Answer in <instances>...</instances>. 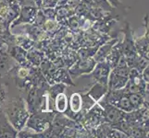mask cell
Here are the masks:
<instances>
[{
    "mask_svg": "<svg viewBox=\"0 0 149 138\" xmlns=\"http://www.w3.org/2000/svg\"><path fill=\"white\" fill-rule=\"evenodd\" d=\"M56 5H58L56 0H42V2H41V8H56Z\"/></svg>",
    "mask_w": 149,
    "mask_h": 138,
    "instance_id": "39",
    "label": "cell"
},
{
    "mask_svg": "<svg viewBox=\"0 0 149 138\" xmlns=\"http://www.w3.org/2000/svg\"><path fill=\"white\" fill-rule=\"evenodd\" d=\"M38 9L39 8H37L36 7H29V6L20 7L19 14L18 18L10 24L9 28L13 29L18 26H20V25L33 23L34 17L36 16Z\"/></svg>",
    "mask_w": 149,
    "mask_h": 138,
    "instance_id": "7",
    "label": "cell"
},
{
    "mask_svg": "<svg viewBox=\"0 0 149 138\" xmlns=\"http://www.w3.org/2000/svg\"><path fill=\"white\" fill-rule=\"evenodd\" d=\"M24 32H25V34L27 35V36L32 39L33 41H34L35 43H36V40L38 38V36L41 34V32H43V28H40L36 25H34L33 23H30V24H24Z\"/></svg>",
    "mask_w": 149,
    "mask_h": 138,
    "instance_id": "25",
    "label": "cell"
},
{
    "mask_svg": "<svg viewBox=\"0 0 149 138\" xmlns=\"http://www.w3.org/2000/svg\"><path fill=\"white\" fill-rule=\"evenodd\" d=\"M96 65V62L93 57L78 59L74 64L68 68V72L71 78H77L80 76H85L92 72V70Z\"/></svg>",
    "mask_w": 149,
    "mask_h": 138,
    "instance_id": "5",
    "label": "cell"
},
{
    "mask_svg": "<svg viewBox=\"0 0 149 138\" xmlns=\"http://www.w3.org/2000/svg\"><path fill=\"white\" fill-rule=\"evenodd\" d=\"M56 20L61 26H67V19L74 15V9L67 5H58L56 8Z\"/></svg>",
    "mask_w": 149,
    "mask_h": 138,
    "instance_id": "15",
    "label": "cell"
},
{
    "mask_svg": "<svg viewBox=\"0 0 149 138\" xmlns=\"http://www.w3.org/2000/svg\"><path fill=\"white\" fill-rule=\"evenodd\" d=\"M47 19H56V8H40Z\"/></svg>",
    "mask_w": 149,
    "mask_h": 138,
    "instance_id": "38",
    "label": "cell"
},
{
    "mask_svg": "<svg viewBox=\"0 0 149 138\" xmlns=\"http://www.w3.org/2000/svg\"><path fill=\"white\" fill-rule=\"evenodd\" d=\"M117 42H118V39L113 38V39H109V41H107L105 43L101 44L99 47L97 48L95 55L93 56V58L95 62L98 63V62H103V61H105L107 55L109 54L110 50L113 47V45H114Z\"/></svg>",
    "mask_w": 149,
    "mask_h": 138,
    "instance_id": "13",
    "label": "cell"
},
{
    "mask_svg": "<svg viewBox=\"0 0 149 138\" xmlns=\"http://www.w3.org/2000/svg\"><path fill=\"white\" fill-rule=\"evenodd\" d=\"M67 2H68V0H56L58 5H66ZM58 5H56V6H58Z\"/></svg>",
    "mask_w": 149,
    "mask_h": 138,
    "instance_id": "44",
    "label": "cell"
},
{
    "mask_svg": "<svg viewBox=\"0 0 149 138\" xmlns=\"http://www.w3.org/2000/svg\"><path fill=\"white\" fill-rule=\"evenodd\" d=\"M88 10H89V6L86 5L84 3H80L78 6H77L74 8V14L76 16H78L80 18H83V17H86L87 13H88Z\"/></svg>",
    "mask_w": 149,
    "mask_h": 138,
    "instance_id": "34",
    "label": "cell"
},
{
    "mask_svg": "<svg viewBox=\"0 0 149 138\" xmlns=\"http://www.w3.org/2000/svg\"><path fill=\"white\" fill-rule=\"evenodd\" d=\"M148 132L149 131L142 128L140 126H132L127 135L128 137L132 138H146L148 137Z\"/></svg>",
    "mask_w": 149,
    "mask_h": 138,
    "instance_id": "31",
    "label": "cell"
},
{
    "mask_svg": "<svg viewBox=\"0 0 149 138\" xmlns=\"http://www.w3.org/2000/svg\"><path fill=\"white\" fill-rule=\"evenodd\" d=\"M3 111L10 124L17 131H20L25 127L26 122L30 116L26 103L22 96H18L7 100Z\"/></svg>",
    "mask_w": 149,
    "mask_h": 138,
    "instance_id": "1",
    "label": "cell"
},
{
    "mask_svg": "<svg viewBox=\"0 0 149 138\" xmlns=\"http://www.w3.org/2000/svg\"><path fill=\"white\" fill-rule=\"evenodd\" d=\"M18 4L20 7H24V6H29V7H36L35 5L34 0H16ZM37 8V7H36Z\"/></svg>",
    "mask_w": 149,
    "mask_h": 138,
    "instance_id": "40",
    "label": "cell"
},
{
    "mask_svg": "<svg viewBox=\"0 0 149 138\" xmlns=\"http://www.w3.org/2000/svg\"><path fill=\"white\" fill-rule=\"evenodd\" d=\"M19 10H20V6L18 4L17 1H14L12 3L8 4V11H7V15H6V19L7 23L10 26L15 19H16L19 14Z\"/></svg>",
    "mask_w": 149,
    "mask_h": 138,
    "instance_id": "22",
    "label": "cell"
},
{
    "mask_svg": "<svg viewBox=\"0 0 149 138\" xmlns=\"http://www.w3.org/2000/svg\"><path fill=\"white\" fill-rule=\"evenodd\" d=\"M148 65H149V59H146L145 57H143V56L139 55V58H138V60H137V63L135 65L134 68L137 69L141 73L142 71Z\"/></svg>",
    "mask_w": 149,
    "mask_h": 138,
    "instance_id": "36",
    "label": "cell"
},
{
    "mask_svg": "<svg viewBox=\"0 0 149 138\" xmlns=\"http://www.w3.org/2000/svg\"><path fill=\"white\" fill-rule=\"evenodd\" d=\"M67 27H68L69 30L71 32L77 33L80 32V18L76 15H72V16L69 17L67 19Z\"/></svg>",
    "mask_w": 149,
    "mask_h": 138,
    "instance_id": "32",
    "label": "cell"
},
{
    "mask_svg": "<svg viewBox=\"0 0 149 138\" xmlns=\"http://www.w3.org/2000/svg\"><path fill=\"white\" fill-rule=\"evenodd\" d=\"M66 89H67V85L63 83H55V84L50 85L48 91H47L49 100H51V102H52L56 96L60 93L65 92Z\"/></svg>",
    "mask_w": 149,
    "mask_h": 138,
    "instance_id": "26",
    "label": "cell"
},
{
    "mask_svg": "<svg viewBox=\"0 0 149 138\" xmlns=\"http://www.w3.org/2000/svg\"><path fill=\"white\" fill-rule=\"evenodd\" d=\"M45 57V55L43 52H41L36 47H32L27 51V60L32 63L35 66H39L43 59Z\"/></svg>",
    "mask_w": 149,
    "mask_h": 138,
    "instance_id": "21",
    "label": "cell"
},
{
    "mask_svg": "<svg viewBox=\"0 0 149 138\" xmlns=\"http://www.w3.org/2000/svg\"><path fill=\"white\" fill-rule=\"evenodd\" d=\"M81 110L80 112L83 115H84L86 113V111L90 110L96 103V101L92 99L86 92L85 93H81Z\"/></svg>",
    "mask_w": 149,
    "mask_h": 138,
    "instance_id": "29",
    "label": "cell"
},
{
    "mask_svg": "<svg viewBox=\"0 0 149 138\" xmlns=\"http://www.w3.org/2000/svg\"><path fill=\"white\" fill-rule=\"evenodd\" d=\"M122 52H121V47H120V41L118 40V42L113 45L109 54L107 55V57L105 59L106 64L109 66L111 70L114 67H116L118 61H119V58Z\"/></svg>",
    "mask_w": 149,
    "mask_h": 138,
    "instance_id": "17",
    "label": "cell"
},
{
    "mask_svg": "<svg viewBox=\"0 0 149 138\" xmlns=\"http://www.w3.org/2000/svg\"><path fill=\"white\" fill-rule=\"evenodd\" d=\"M148 27L146 28V32L142 37L134 39V45L136 53L140 56H143L146 59H149V39H148Z\"/></svg>",
    "mask_w": 149,
    "mask_h": 138,
    "instance_id": "12",
    "label": "cell"
},
{
    "mask_svg": "<svg viewBox=\"0 0 149 138\" xmlns=\"http://www.w3.org/2000/svg\"><path fill=\"white\" fill-rule=\"evenodd\" d=\"M104 111V121L105 122H109V124H115V122H120L124 120L125 117V111L120 110L114 105L109 103L104 98L100 99L97 101Z\"/></svg>",
    "mask_w": 149,
    "mask_h": 138,
    "instance_id": "4",
    "label": "cell"
},
{
    "mask_svg": "<svg viewBox=\"0 0 149 138\" xmlns=\"http://www.w3.org/2000/svg\"><path fill=\"white\" fill-rule=\"evenodd\" d=\"M14 44H17L20 47H22L26 51L31 49L35 45V42L32 39H30L26 34L23 35H15V41Z\"/></svg>",
    "mask_w": 149,
    "mask_h": 138,
    "instance_id": "24",
    "label": "cell"
},
{
    "mask_svg": "<svg viewBox=\"0 0 149 138\" xmlns=\"http://www.w3.org/2000/svg\"><path fill=\"white\" fill-rule=\"evenodd\" d=\"M4 78H0V111H3L8 95V84L4 81Z\"/></svg>",
    "mask_w": 149,
    "mask_h": 138,
    "instance_id": "30",
    "label": "cell"
},
{
    "mask_svg": "<svg viewBox=\"0 0 149 138\" xmlns=\"http://www.w3.org/2000/svg\"><path fill=\"white\" fill-rule=\"evenodd\" d=\"M52 83H63L67 86H75L72 78L68 72V69L65 67L56 68L52 75Z\"/></svg>",
    "mask_w": 149,
    "mask_h": 138,
    "instance_id": "14",
    "label": "cell"
},
{
    "mask_svg": "<svg viewBox=\"0 0 149 138\" xmlns=\"http://www.w3.org/2000/svg\"><path fill=\"white\" fill-rule=\"evenodd\" d=\"M7 6H8V2L6 1V0H0V8H5Z\"/></svg>",
    "mask_w": 149,
    "mask_h": 138,
    "instance_id": "43",
    "label": "cell"
},
{
    "mask_svg": "<svg viewBox=\"0 0 149 138\" xmlns=\"http://www.w3.org/2000/svg\"><path fill=\"white\" fill-rule=\"evenodd\" d=\"M92 6L98 8L105 12H113L115 9H117L112 7L109 0H92Z\"/></svg>",
    "mask_w": 149,
    "mask_h": 138,
    "instance_id": "33",
    "label": "cell"
},
{
    "mask_svg": "<svg viewBox=\"0 0 149 138\" xmlns=\"http://www.w3.org/2000/svg\"><path fill=\"white\" fill-rule=\"evenodd\" d=\"M54 110L58 112H63L68 108V97L64 93H60L53 100Z\"/></svg>",
    "mask_w": 149,
    "mask_h": 138,
    "instance_id": "23",
    "label": "cell"
},
{
    "mask_svg": "<svg viewBox=\"0 0 149 138\" xmlns=\"http://www.w3.org/2000/svg\"><path fill=\"white\" fill-rule=\"evenodd\" d=\"M8 53L17 64H22L27 60V51L17 44L8 45Z\"/></svg>",
    "mask_w": 149,
    "mask_h": 138,
    "instance_id": "16",
    "label": "cell"
},
{
    "mask_svg": "<svg viewBox=\"0 0 149 138\" xmlns=\"http://www.w3.org/2000/svg\"><path fill=\"white\" fill-rule=\"evenodd\" d=\"M81 3V0H68V2H67V6H69L70 8H75L78 5Z\"/></svg>",
    "mask_w": 149,
    "mask_h": 138,
    "instance_id": "42",
    "label": "cell"
},
{
    "mask_svg": "<svg viewBox=\"0 0 149 138\" xmlns=\"http://www.w3.org/2000/svg\"><path fill=\"white\" fill-rule=\"evenodd\" d=\"M103 122H105L104 111L97 102L90 110L86 111V113L80 121V124L91 133L92 137H93V131Z\"/></svg>",
    "mask_w": 149,
    "mask_h": 138,
    "instance_id": "3",
    "label": "cell"
},
{
    "mask_svg": "<svg viewBox=\"0 0 149 138\" xmlns=\"http://www.w3.org/2000/svg\"><path fill=\"white\" fill-rule=\"evenodd\" d=\"M81 110V95L79 92H74L68 100V108L63 113L70 119H74L75 115Z\"/></svg>",
    "mask_w": 149,
    "mask_h": 138,
    "instance_id": "10",
    "label": "cell"
},
{
    "mask_svg": "<svg viewBox=\"0 0 149 138\" xmlns=\"http://www.w3.org/2000/svg\"><path fill=\"white\" fill-rule=\"evenodd\" d=\"M107 90H109V89H107V85H103L101 83L95 82L93 85V87H92V88L87 91L86 93L88 94L92 99L95 100L97 102L100 99H102L103 97L106 95Z\"/></svg>",
    "mask_w": 149,
    "mask_h": 138,
    "instance_id": "19",
    "label": "cell"
},
{
    "mask_svg": "<svg viewBox=\"0 0 149 138\" xmlns=\"http://www.w3.org/2000/svg\"><path fill=\"white\" fill-rule=\"evenodd\" d=\"M141 76H142V78L145 80V82L149 83V65L146 66V67L142 71Z\"/></svg>",
    "mask_w": 149,
    "mask_h": 138,
    "instance_id": "41",
    "label": "cell"
},
{
    "mask_svg": "<svg viewBox=\"0 0 149 138\" xmlns=\"http://www.w3.org/2000/svg\"><path fill=\"white\" fill-rule=\"evenodd\" d=\"M6 1L8 2V4H10V3H12L14 1H16V0H6Z\"/></svg>",
    "mask_w": 149,
    "mask_h": 138,
    "instance_id": "46",
    "label": "cell"
},
{
    "mask_svg": "<svg viewBox=\"0 0 149 138\" xmlns=\"http://www.w3.org/2000/svg\"><path fill=\"white\" fill-rule=\"evenodd\" d=\"M45 17L44 16L43 12L41 11V9H38V11L36 13V16L34 17V19L33 21V24L36 25V26L40 27V28H43V25L45 21Z\"/></svg>",
    "mask_w": 149,
    "mask_h": 138,
    "instance_id": "37",
    "label": "cell"
},
{
    "mask_svg": "<svg viewBox=\"0 0 149 138\" xmlns=\"http://www.w3.org/2000/svg\"><path fill=\"white\" fill-rule=\"evenodd\" d=\"M129 78H124L114 74L110 71L109 76V82H107V89L109 90H115V89H120L125 87L126 83Z\"/></svg>",
    "mask_w": 149,
    "mask_h": 138,
    "instance_id": "18",
    "label": "cell"
},
{
    "mask_svg": "<svg viewBox=\"0 0 149 138\" xmlns=\"http://www.w3.org/2000/svg\"><path fill=\"white\" fill-rule=\"evenodd\" d=\"M130 70L131 68L129 66H121V67L120 66H116V67H114L111 71L118 76H124V78H129Z\"/></svg>",
    "mask_w": 149,
    "mask_h": 138,
    "instance_id": "35",
    "label": "cell"
},
{
    "mask_svg": "<svg viewBox=\"0 0 149 138\" xmlns=\"http://www.w3.org/2000/svg\"><path fill=\"white\" fill-rule=\"evenodd\" d=\"M110 71V67L106 64L105 61H103V62L96 63L92 72L88 75H85L84 78H92L95 80V82H98L107 86Z\"/></svg>",
    "mask_w": 149,
    "mask_h": 138,
    "instance_id": "6",
    "label": "cell"
},
{
    "mask_svg": "<svg viewBox=\"0 0 149 138\" xmlns=\"http://www.w3.org/2000/svg\"><path fill=\"white\" fill-rule=\"evenodd\" d=\"M16 64L8 53V44L3 46L0 49V78L6 76Z\"/></svg>",
    "mask_w": 149,
    "mask_h": 138,
    "instance_id": "9",
    "label": "cell"
},
{
    "mask_svg": "<svg viewBox=\"0 0 149 138\" xmlns=\"http://www.w3.org/2000/svg\"><path fill=\"white\" fill-rule=\"evenodd\" d=\"M60 26L61 25L56 19H45L43 25V30L45 32H47L49 34V36L52 38L54 34L56 32V30L60 28Z\"/></svg>",
    "mask_w": 149,
    "mask_h": 138,
    "instance_id": "27",
    "label": "cell"
},
{
    "mask_svg": "<svg viewBox=\"0 0 149 138\" xmlns=\"http://www.w3.org/2000/svg\"><path fill=\"white\" fill-rule=\"evenodd\" d=\"M133 30L131 28L130 23L126 22L125 27L123 29L124 32V38L120 41L121 52L124 55H128L133 53H136L135 45H134V38H133Z\"/></svg>",
    "mask_w": 149,
    "mask_h": 138,
    "instance_id": "8",
    "label": "cell"
},
{
    "mask_svg": "<svg viewBox=\"0 0 149 138\" xmlns=\"http://www.w3.org/2000/svg\"><path fill=\"white\" fill-rule=\"evenodd\" d=\"M81 2L88 5V6H92V0H81Z\"/></svg>",
    "mask_w": 149,
    "mask_h": 138,
    "instance_id": "45",
    "label": "cell"
},
{
    "mask_svg": "<svg viewBox=\"0 0 149 138\" xmlns=\"http://www.w3.org/2000/svg\"><path fill=\"white\" fill-rule=\"evenodd\" d=\"M55 113V110L38 111L33 113H30L25 128L35 133H42L49 127Z\"/></svg>",
    "mask_w": 149,
    "mask_h": 138,
    "instance_id": "2",
    "label": "cell"
},
{
    "mask_svg": "<svg viewBox=\"0 0 149 138\" xmlns=\"http://www.w3.org/2000/svg\"><path fill=\"white\" fill-rule=\"evenodd\" d=\"M18 131L10 124L4 111H0V138H15Z\"/></svg>",
    "mask_w": 149,
    "mask_h": 138,
    "instance_id": "11",
    "label": "cell"
},
{
    "mask_svg": "<svg viewBox=\"0 0 149 138\" xmlns=\"http://www.w3.org/2000/svg\"><path fill=\"white\" fill-rule=\"evenodd\" d=\"M99 46H89V47H80L76 51L78 59H84V58H90L95 55L97 48Z\"/></svg>",
    "mask_w": 149,
    "mask_h": 138,
    "instance_id": "28",
    "label": "cell"
},
{
    "mask_svg": "<svg viewBox=\"0 0 149 138\" xmlns=\"http://www.w3.org/2000/svg\"><path fill=\"white\" fill-rule=\"evenodd\" d=\"M127 93V92H126ZM127 97L129 99L133 110H137L141 107L145 106L148 108V100L145 99L143 94L141 93H127Z\"/></svg>",
    "mask_w": 149,
    "mask_h": 138,
    "instance_id": "20",
    "label": "cell"
}]
</instances>
